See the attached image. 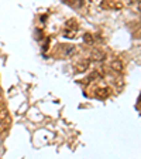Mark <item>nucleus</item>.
I'll use <instances>...</instances> for the list:
<instances>
[{"instance_id":"7","label":"nucleus","mask_w":141,"mask_h":159,"mask_svg":"<svg viewBox=\"0 0 141 159\" xmlns=\"http://www.w3.org/2000/svg\"><path fill=\"white\" fill-rule=\"evenodd\" d=\"M83 41H85L86 44H93V41H95V39H93V36H92V34L86 33L85 36H83Z\"/></svg>"},{"instance_id":"2","label":"nucleus","mask_w":141,"mask_h":159,"mask_svg":"<svg viewBox=\"0 0 141 159\" xmlns=\"http://www.w3.org/2000/svg\"><path fill=\"white\" fill-rule=\"evenodd\" d=\"M102 75H103V73L102 71H100V70H96V71H93L92 74H90V75L88 77V78H86V83H92L93 80H99V78H102Z\"/></svg>"},{"instance_id":"8","label":"nucleus","mask_w":141,"mask_h":159,"mask_svg":"<svg viewBox=\"0 0 141 159\" xmlns=\"http://www.w3.org/2000/svg\"><path fill=\"white\" fill-rule=\"evenodd\" d=\"M75 33H76V30H69V29H65L64 30V34H65L66 37H75Z\"/></svg>"},{"instance_id":"10","label":"nucleus","mask_w":141,"mask_h":159,"mask_svg":"<svg viewBox=\"0 0 141 159\" xmlns=\"http://www.w3.org/2000/svg\"><path fill=\"white\" fill-rule=\"evenodd\" d=\"M69 4H71V6H75V7H81L83 4V2H69Z\"/></svg>"},{"instance_id":"12","label":"nucleus","mask_w":141,"mask_h":159,"mask_svg":"<svg viewBox=\"0 0 141 159\" xmlns=\"http://www.w3.org/2000/svg\"><path fill=\"white\" fill-rule=\"evenodd\" d=\"M140 37H141V31H140Z\"/></svg>"},{"instance_id":"3","label":"nucleus","mask_w":141,"mask_h":159,"mask_svg":"<svg viewBox=\"0 0 141 159\" xmlns=\"http://www.w3.org/2000/svg\"><path fill=\"white\" fill-rule=\"evenodd\" d=\"M110 68L114 70L116 73H122L123 70V64L120 60H114V61H112V64H110Z\"/></svg>"},{"instance_id":"6","label":"nucleus","mask_w":141,"mask_h":159,"mask_svg":"<svg viewBox=\"0 0 141 159\" xmlns=\"http://www.w3.org/2000/svg\"><path fill=\"white\" fill-rule=\"evenodd\" d=\"M109 93H110V89L109 88H99L97 91H96V95L97 97H107Z\"/></svg>"},{"instance_id":"1","label":"nucleus","mask_w":141,"mask_h":159,"mask_svg":"<svg viewBox=\"0 0 141 159\" xmlns=\"http://www.w3.org/2000/svg\"><path fill=\"white\" fill-rule=\"evenodd\" d=\"M90 58L95 60V61H102V60L106 58V53H105V51H102V50L96 48V50H93V51H92V56H90Z\"/></svg>"},{"instance_id":"11","label":"nucleus","mask_w":141,"mask_h":159,"mask_svg":"<svg viewBox=\"0 0 141 159\" xmlns=\"http://www.w3.org/2000/svg\"><path fill=\"white\" fill-rule=\"evenodd\" d=\"M138 10H140V11H141V2H140V3H138Z\"/></svg>"},{"instance_id":"4","label":"nucleus","mask_w":141,"mask_h":159,"mask_svg":"<svg viewBox=\"0 0 141 159\" xmlns=\"http://www.w3.org/2000/svg\"><path fill=\"white\" fill-rule=\"evenodd\" d=\"M88 67H89V61L86 60V61H81L79 64H76V66H75V70L78 71V73H82V71H85Z\"/></svg>"},{"instance_id":"9","label":"nucleus","mask_w":141,"mask_h":159,"mask_svg":"<svg viewBox=\"0 0 141 159\" xmlns=\"http://www.w3.org/2000/svg\"><path fill=\"white\" fill-rule=\"evenodd\" d=\"M64 47H65V51H64L65 54H71L75 51V47H72V46H64Z\"/></svg>"},{"instance_id":"5","label":"nucleus","mask_w":141,"mask_h":159,"mask_svg":"<svg viewBox=\"0 0 141 159\" xmlns=\"http://www.w3.org/2000/svg\"><path fill=\"white\" fill-rule=\"evenodd\" d=\"M103 7H107V9H122L123 4L118 3V2H107V3H103Z\"/></svg>"}]
</instances>
